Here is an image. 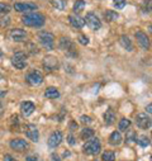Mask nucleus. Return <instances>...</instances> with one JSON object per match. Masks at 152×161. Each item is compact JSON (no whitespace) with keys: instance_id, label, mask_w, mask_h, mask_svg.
I'll return each mask as SVG.
<instances>
[{"instance_id":"1","label":"nucleus","mask_w":152,"mask_h":161,"mask_svg":"<svg viewBox=\"0 0 152 161\" xmlns=\"http://www.w3.org/2000/svg\"><path fill=\"white\" fill-rule=\"evenodd\" d=\"M46 22V18L41 13H27L22 17V23L27 27H42Z\"/></svg>"},{"instance_id":"2","label":"nucleus","mask_w":152,"mask_h":161,"mask_svg":"<svg viewBox=\"0 0 152 161\" xmlns=\"http://www.w3.org/2000/svg\"><path fill=\"white\" fill-rule=\"evenodd\" d=\"M101 150V145H100V141L95 137L88 140V142L84 145V152L90 155V156H95L100 152Z\"/></svg>"},{"instance_id":"3","label":"nucleus","mask_w":152,"mask_h":161,"mask_svg":"<svg viewBox=\"0 0 152 161\" xmlns=\"http://www.w3.org/2000/svg\"><path fill=\"white\" fill-rule=\"evenodd\" d=\"M38 39H40V42L42 43L43 47H46L48 50H52L53 43H55V36L51 32H47V31L40 32L38 33Z\"/></svg>"},{"instance_id":"4","label":"nucleus","mask_w":152,"mask_h":161,"mask_svg":"<svg viewBox=\"0 0 152 161\" xmlns=\"http://www.w3.org/2000/svg\"><path fill=\"white\" fill-rule=\"evenodd\" d=\"M12 65L18 70H23L27 66V55L24 52H15L12 56Z\"/></svg>"},{"instance_id":"5","label":"nucleus","mask_w":152,"mask_h":161,"mask_svg":"<svg viewBox=\"0 0 152 161\" xmlns=\"http://www.w3.org/2000/svg\"><path fill=\"white\" fill-rule=\"evenodd\" d=\"M84 20L89 25V28L93 29V31H98V29L101 28V22H100V19L98 18V15L95 13H88L86 17L84 18Z\"/></svg>"},{"instance_id":"6","label":"nucleus","mask_w":152,"mask_h":161,"mask_svg":"<svg viewBox=\"0 0 152 161\" xmlns=\"http://www.w3.org/2000/svg\"><path fill=\"white\" fill-rule=\"evenodd\" d=\"M25 80L30 86H38V85H41L43 83V76L40 71H32L27 75Z\"/></svg>"},{"instance_id":"7","label":"nucleus","mask_w":152,"mask_h":161,"mask_svg":"<svg viewBox=\"0 0 152 161\" xmlns=\"http://www.w3.org/2000/svg\"><path fill=\"white\" fill-rule=\"evenodd\" d=\"M136 125L141 130H148L151 127V118L146 113H139L136 115Z\"/></svg>"},{"instance_id":"8","label":"nucleus","mask_w":152,"mask_h":161,"mask_svg":"<svg viewBox=\"0 0 152 161\" xmlns=\"http://www.w3.org/2000/svg\"><path fill=\"white\" fill-rule=\"evenodd\" d=\"M63 140V135L61 131H55L50 137H48V141H47V145L48 147L51 148H56L57 146H60V143L62 142Z\"/></svg>"},{"instance_id":"9","label":"nucleus","mask_w":152,"mask_h":161,"mask_svg":"<svg viewBox=\"0 0 152 161\" xmlns=\"http://www.w3.org/2000/svg\"><path fill=\"white\" fill-rule=\"evenodd\" d=\"M9 145H10V148H12V150L18 151V152H23V151H25V150L29 147L28 142H27L25 140H23V138H15V140H12Z\"/></svg>"},{"instance_id":"10","label":"nucleus","mask_w":152,"mask_h":161,"mask_svg":"<svg viewBox=\"0 0 152 161\" xmlns=\"http://www.w3.org/2000/svg\"><path fill=\"white\" fill-rule=\"evenodd\" d=\"M24 133H25V136H27L30 141H33V142H38V140H40V132H38V130H37V127H35L34 125H28V126H25Z\"/></svg>"},{"instance_id":"11","label":"nucleus","mask_w":152,"mask_h":161,"mask_svg":"<svg viewBox=\"0 0 152 161\" xmlns=\"http://www.w3.org/2000/svg\"><path fill=\"white\" fill-rule=\"evenodd\" d=\"M136 38H137L139 46H141L144 51H148V50H149V38H148V36H147L144 32L137 31V32H136Z\"/></svg>"},{"instance_id":"12","label":"nucleus","mask_w":152,"mask_h":161,"mask_svg":"<svg viewBox=\"0 0 152 161\" xmlns=\"http://www.w3.org/2000/svg\"><path fill=\"white\" fill-rule=\"evenodd\" d=\"M43 66L48 70V71H53L58 67V58L56 56H52V55H48L43 58Z\"/></svg>"},{"instance_id":"13","label":"nucleus","mask_w":152,"mask_h":161,"mask_svg":"<svg viewBox=\"0 0 152 161\" xmlns=\"http://www.w3.org/2000/svg\"><path fill=\"white\" fill-rule=\"evenodd\" d=\"M38 7L34 3H15L14 4V9L17 12L20 13H28V12H33Z\"/></svg>"},{"instance_id":"14","label":"nucleus","mask_w":152,"mask_h":161,"mask_svg":"<svg viewBox=\"0 0 152 161\" xmlns=\"http://www.w3.org/2000/svg\"><path fill=\"white\" fill-rule=\"evenodd\" d=\"M10 38L13 39V41H15V42H23V41H25V38H27V32L20 29V28L12 29Z\"/></svg>"},{"instance_id":"15","label":"nucleus","mask_w":152,"mask_h":161,"mask_svg":"<svg viewBox=\"0 0 152 161\" xmlns=\"http://www.w3.org/2000/svg\"><path fill=\"white\" fill-rule=\"evenodd\" d=\"M68 20H70V24L73 28H76V29H80V28H83L85 25L84 18H81L79 14H71V15H68Z\"/></svg>"},{"instance_id":"16","label":"nucleus","mask_w":152,"mask_h":161,"mask_svg":"<svg viewBox=\"0 0 152 161\" xmlns=\"http://www.w3.org/2000/svg\"><path fill=\"white\" fill-rule=\"evenodd\" d=\"M20 110H22V114L24 117H29L35 110V105L32 102H23L20 104Z\"/></svg>"},{"instance_id":"17","label":"nucleus","mask_w":152,"mask_h":161,"mask_svg":"<svg viewBox=\"0 0 152 161\" xmlns=\"http://www.w3.org/2000/svg\"><path fill=\"white\" fill-rule=\"evenodd\" d=\"M119 43H121V46H122L124 50H127L128 52L133 51V45H132V41L129 39L128 36H126V34L121 36V38H119Z\"/></svg>"},{"instance_id":"18","label":"nucleus","mask_w":152,"mask_h":161,"mask_svg":"<svg viewBox=\"0 0 152 161\" xmlns=\"http://www.w3.org/2000/svg\"><path fill=\"white\" fill-rule=\"evenodd\" d=\"M109 143L113 146H118L122 143V135L119 131H114L109 137Z\"/></svg>"},{"instance_id":"19","label":"nucleus","mask_w":152,"mask_h":161,"mask_svg":"<svg viewBox=\"0 0 152 161\" xmlns=\"http://www.w3.org/2000/svg\"><path fill=\"white\" fill-rule=\"evenodd\" d=\"M114 120H116V113H114V110H111L110 108L104 113V122L106 126H110L114 123Z\"/></svg>"},{"instance_id":"20","label":"nucleus","mask_w":152,"mask_h":161,"mask_svg":"<svg viewBox=\"0 0 152 161\" xmlns=\"http://www.w3.org/2000/svg\"><path fill=\"white\" fill-rule=\"evenodd\" d=\"M45 97H46L47 99H56V98L60 97V92H58L55 86H50V88L46 89V92H45Z\"/></svg>"},{"instance_id":"21","label":"nucleus","mask_w":152,"mask_h":161,"mask_svg":"<svg viewBox=\"0 0 152 161\" xmlns=\"http://www.w3.org/2000/svg\"><path fill=\"white\" fill-rule=\"evenodd\" d=\"M60 48L63 50V51H68L72 48V42L68 37H62L60 39Z\"/></svg>"},{"instance_id":"22","label":"nucleus","mask_w":152,"mask_h":161,"mask_svg":"<svg viewBox=\"0 0 152 161\" xmlns=\"http://www.w3.org/2000/svg\"><path fill=\"white\" fill-rule=\"evenodd\" d=\"M86 7V3H85V0H76V3L73 4V13L75 14H78L80 12H83Z\"/></svg>"},{"instance_id":"23","label":"nucleus","mask_w":152,"mask_h":161,"mask_svg":"<svg viewBox=\"0 0 152 161\" xmlns=\"http://www.w3.org/2000/svg\"><path fill=\"white\" fill-rule=\"evenodd\" d=\"M104 17L108 22H116L118 18H119V14L117 12H114V10H106L104 13Z\"/></svg>"},{"instance_id":"24","label":"nucleus","mask_w":152,"mask_h":161,"mask_svg":"<svg viewBox=\"0 0 152 161\" xmlns=\"http://www.w3.org/2000/svg\"><path fill=\"white\" fill-rule=\"evenodd\" d=\"M51 4L56 9H58V10H65V8L67 5V2H66V0H52Z\"/></svg>"},{"instance_id":"25","label":"nucleus","mask_w":152,"mask_h":161,"mask_svg":"<svg viewBox=\"0 0 152 161\" xmlns=\"http://www.w3.org/2000/svg\"><path fill=\"white\" fill-rule=\"evenodd\" d=\"M131 120L128 118H123L122 120H119V125H118V128L119 131H127L129 127H131Z\"/></svg>"},{"instance_id":"26","label":"nucleus","mask_w":152,"mask_h":161,"mask_svg":"<svg viewBox=\"0 0 152 161\" xmlns=\"http://www.w3.org/2000/svg\"><path fill=\"white\" fill-rule=\"evenodd\" d=\"M81 138L83 140H90V138H93V136H94V131L91 130V128H84L83 131H81Z\"/></svg>"},{"instance_id":"27","label":"nucleus","mask_w":152,"mask_h":161,"mask_svg":"<svg viewBox=\"0 0 152 161\" xmlns=\"http://www.w3.org/2000/svg\"><path fill=\"white\" fill-rule=\"evenodd\" d=\"M136 142H137L139 146H142V147H147V146H149L151 140H149L147 136H141V137L136 138Z\"/></svg>"},{"instance_id":"28","label":"nucleus","mask_w":152,"mask_h":161,"mask_svg":"<svg viewBox=\"0 0 152 161\" xmlns=\"http://www.w3.org/2000/svg\"><path fill=\"white\" fill-rule=\"evenodd\" d=\"M101 158L103 161H116V153L113 151H105L101 155Z\"/></svg>"},{"instance_id":"29","label":"nucleus","mask_w":152,"mask_h":161,"mask_svg":"<svg viewBox=\"0 0 152 161\" xmlns=\"http://www.w3.org/2000/svg\"><path fill=\"white\" fill-rule=\"evenodd\" d=\"M12 10V7L7 3H0V13L2 14H8Z\"/></svg>"},{"instance_id":"30","label":"nucleus","mask_w":152,"mask_h":161,"mask_svg":"<svg viewBox=\"0 0 152 161\" xmlns=\"http://www.w3.org/2000/svg\"><path fill=\"white\" fill-rule=\"evenodd\" d=\"M126 4H127L126 0H113V5L117 9H123L126 7Z\"/></svg>"},{"instance_id":"31","label":"nucleus","mask_w":152,"mask_h":161,"mask_svg":"<svg viewBox=\"0 0 152 161\" xmlns=\"http://www.w3.org/2000/svg\"><path fill=\"white\" fill-rule=\"evenodd\" d=\"M78 41H79V43H81L83 46H86V45H89V37L85 36V34H80V36L78 37Z\"/></svg>"},{"instance_id":"32","label":"nucleus","mask_w":152,"mask_h":161,"mask_svg":"<svg viewBox=\"0 0 152 161\" xmlns=\"http://www.w3.org/2000/svg\"><path fill=\"white\" fill-rule=\"evenodd\" d=\"M80 120H81V123H84V125H90L93 122V119L89 115H81L80 117Z\"/></svg>"},{"instance_id":"33","label":"nucleus","mask_w":152,"mask_h":161,"mask_svg":"<svg viewBox=\"0 0 152 161\" xmlns=\"http://www.w3.org/2000/svg\"><path fill=\"white\" fill-rule=\"evenodd\" d=\"M132 142V141H136V133L133 132V131H129V133L127 135V137H126V142Z\"/></svg>"},{"instance_id":"34","label":"nucleus","mask_w":152,"mask_h":161,"mask_svg":"<svg viewBox=\"0 0 152 161\" xmlns=\"http://www.w3.org/2000/svg\"><path fill=\"white\" fill-rule=\"evenodd\" d=\"M25 161H38V156L37 155H29L25 157Z\"/></svg>"},{"instance_id":"35","label":"nucleus","mask_w":152,"mask_h":161,"mask_svg":"<svg viewBox=\"0 0 152 161\" xmlns=\"http://www.w3.org/2000/svg\"><path fill=\"white\" fill-rule=\"evenodd\" d=\"M67 140H68V143H70L71 146H73V145L76 143V142H75V138H73L72 135H68V136H67Z\"/></svg>"},{"instance_id":"36","label":"nucleus","mask_w":152,"mask_h":161,"mask_svg":"<svg viewBox=\"0 0 152 161\" xmlns=\"http://www.w3.org/2000/svg\"><path fill=\"white\" fill-rule=\"evenodd\" d=\"M4 161H18V160H15L12 155H5L4 156Z\"/></svg>"},{"instance_id":"37","label":"nucleus","mask_w":152,"mask_h":161,"mask_svg":"<svg viewBox=\"0 0 152 161\" xmlns=\"http://www.w3.org/2000/svg\"><path fill=\"white\" fill-rule=\"evenodd\" d=\"M151 109H152V105H151V104H148V105L146 107V110H147V113H148V114H151V112H152Z\"/></svg>"},{"instance_id":"38","label":"nucleus","mask_w":152,"mask_h":161,"mask_svg":"<svg viewBox=\"0 0 152 161\" xmlns=\"http://www.w3.org/2000/svg\"><path fill=\"white\" fill-rule=\"evenodd\" d=\"M5 94H7V90H2V92H0V98L5 97Z\"/></svg>"},{"instance_id":"39","label":"nucleus","mask_w":152,"mask_h":161,"mask_svg":"<svg viewBox=\"0 0 152 161\" xmlns=\"http://www.w3.org/2000/svg\"><path fill=\"white\" fill-rule=\"evenodd\" d=\"M2 113H3V105L0 104V114H2Z\"/></svg>"},{"instance_id":"40","label":"nucleus","mask_w":152,"mask_h":161,"mask_svg":"<svg viewBox=\"0 0 152 161\" xmlns=\"http://www.w3.org/2000/svg\"><path fill=\"white\" fill-rule=\"evenodd\" d=\"M2 56H3V51H2V50H0V57H2Z\"/></svg>"}]
</instances>
